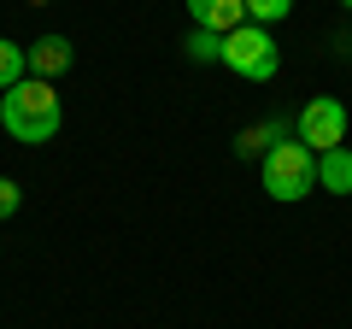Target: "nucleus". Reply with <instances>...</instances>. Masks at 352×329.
I'll use <instances>...</instances> for the list:
<instances>
[{"instance_id": "39448f33", "label": "nucleus", "mask_w": 352, "mask_h": 329, "mask_svg": "<svg viewBox=\"0 0 352 329\" xmlns=\"http://www.w3.org/2000/svg\"><path fill=\"white\" fill-rule=\"evenodd\" d=\"M24 59H30V76H41V83H53V76H65L71 71V36H41L36 47H24Z\"/></svg>"}, {"instance_id": "1a4fd4ad", "label": "nucleus", "mask_w": 352, "mask_h": 329, "mask_svg": "<svg viewBox=\"0 0 352 329\" xmlns=\"http://www.w3.org/2000/svg\"><path fill=\"white\" fill-rule=\"evenodd\" d=\"M24 76H30V59H24V47L0 36V94H6V89H18Z\"/></svg>"}, {"instance_id": "423d86ee", "label": "nucleus", "mask_w": 352, "mask_h": 329, "mask_svg": "<svg viewBox=\"0 0 352 329\" xmlns=\"http://www.w3.org/2000/svg\"><path fill=\"white\" fill-rule=\"evenodd\" d=\"M194 30H212V36H229V30L247 24V6L241 0H188Z\"/></svg>"}, {"instance_id": "9d476101", "label": "nucleus", "mask_w": 352, "mask_h": 329, "mask_svg": "<svg viewBox=\"0 0 352 329\" xmlns=\"http://www.w3.org/2000/svg\"><path fill=\"white\" fill-rule=\"evenodd\" d=\"M241 6H247V24H258V30L282 24V18L294 12V0H241Z\"/></svg>"}, {"instance_id": "f03ea898", "label": "nucleus", "mask_w": 352, "mask_h": 329, "mask_svg": "<svg viewBox=\"0 0 352 329\" xmlns=\"http://www.w3.org/2000/svg\"><path fill=\"white\" fill-rule=\"evenodd\" d=\"M258 164H264V194L276 206H294V200H305L317 189V153L305 141H276Z\"/></svg>"}, {"instance_id": "0eeeda50", "label": "nucleus", "mask_w": 352, "mask_h": 329, "mask_svg": "<svg viewBox=\"0 0 352 329\" xmlns=\"http://www.w3.org/2000/svg\"><path fill=\"white\" fill-rule=\"evenodd\" d=\"M317 189H329V194H352V147H329V153H317Z\"/></svg>"}, {"instance_id": "6e6552de", "label": "nucleus", "mask_w": 352, "mask_h": 329, "mask_svg": "<svg viewBox=\"0 0 352 329\" xmlns=\"http://www.w3.org/2000/svg\"><path fill=\"white\" fill-rule=\"evenodd\" d=\"M276 141H282V124H276V118H270V124H247V129L235 136V153H241V159H264Z\"/></svg>"}, {"instance_id": "9b49d317", "label": "nucleus", "mask_w": 352, "mask_h": 329, "mask_svg": "<svg viewBox=\"0 0 352 329\" xmlns=\"http://www.w3.org/2000/svg\"><path fill=\"white\" fill-rule=\"evenodd\" d=\"M188 59H200V65H223V36H212V30H194V36H188Z\"/></svg>"}, {"instance_id": "f8f14e48", "label": "nucleus", "mask_w": 352, "mask_h": 329, "mask_svg": "<svg viewBox=\"0 0 352 329\" xmlns=\"http://www.w3.org/2000/svg\"><path fill=\"white\" fill-rule=\"evenodd\" d=\"M18 206H24V189H18L12 177H0V224H6V217H12Z\"/></svg>"}, {"instance_id": "20e7f679", "label": "nucleus", "mask_w": 352, "mask_h": 329, "mask_svg": "<svg viewBox=\"0 0 352 329\" xmlns=\"http://www.w3.org/2000/svg\"><path fill=\"white\" fill-rule=\"evenodd\" d=\"M294 141H305L311 153H329V147H346V106L335 94H311L294 118Z\"/></svg>"}, {"instance_id": "ddd939ff", "label": "nucleus", "mask_w": 352, "mask_h": 329, "mask_svg": "<svg viewBox=\"0 0 352 329\" xmlns=\"http://www.w3.org/2000/svg\"><path fill=\"white\" fill-rule=\"evenodd\" d=\"M30 6H47V0H30Z\"/></svg>"}, {"instance_id": "7ed1b4c3", "label": "nucleus", "mask_w": 352, "mask_h": 329, "mask_svg": "<svg viewBox=\"0 0 352 329\" xmlns=\"http://www.w3.org/2000/svg\"><path fill=\"white\" fill-rule=\"evenodd\" d=\"M223 65L235 76H247V83H270V76L282 71V53H276V41H270V30L241 24V30L223 36Z\"/></svg>"}, {"instance_id": "f257e3e1", "label": "nucleus", "mask_w": 352, "mask_h": 329, "mask_svg": "<svg viewBox=\"0 0 352 329\" xmlns=\"http://www.w3.org/2000/svg\"><path fill=\"white\" fill-rule=\"evenodd\" d=\"M0 124H6V136L24 141V147H41V141L59 136L65 124V106L59 94H53V83H41V76H24L18 89L0 94Z\"/></svg>"}, {"instance_id": "4468645a", "label": "nucleus", "mask_w": 352, "mask_h": 329, "mask_svg": "<svg viewBox=\"0 0 352 329\" xmlns=\"http://www.w3.org/2000/svg\"><path fill=\"white\" fill-rule=\"evenodd\" d=\"M340 6H346V12H352V0H340Z\"/></svg>"}]
</instances>
